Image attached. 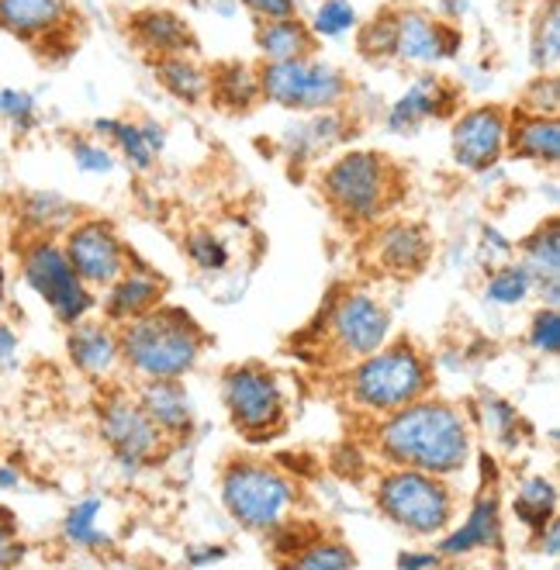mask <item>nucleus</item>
I'll use <instances>...</instances> for the list:
<instances>
[{
    "instance_id": "nucleus-1",
    "label": "nucleus",
    "mask_w": 560,
    "mask_h": 570,
    "mask_svg": "<svg viewBox=\"0 0 560 570\" xmlns=\"http://www.w3.org/2000/svg\"><path fill=\"white\" fill-rule=\"evenodd\" d=\"M374 446L387 466H415L425 474L453 478L471 460V425L450 401L422 394L381 415Z\"/></svg>"
},
{
    "instance_id": "nucleus-2",
    "label": "nucleus",
    "mask_w": 560,
    "mask_h": 570,
    "mask_svg": "<svg viewBox=\"0 0 560 570\" xmlns=\"http://www.w3.org/2000/svg\"><path fill=\"white\" fill-rule=\"evenodd\" d=\"M118 328V356L139 381L146 377H184L202 360L208 335L190 312L159 305Z\"/></svg>"
},
{
    "instance_id": "nucleus-3",
    "label": "nucleus",
    "mask_w": 560,
    "mask_h": 570,
    "mask_svg": "<svg viewBox=\"0 0 560 570\" xmlns=\"http://www.w3.org/2000/svg\"><path fill=\"white\" fill-rule=\"evenodd\" d=\"M343 394L364 415H387L409 401L430 394L433 366L422 356V350L409 340L384 343L374 353L346 363L343 371Z\"/></svg>"
},
{
    "instance_id": "nucleus-4",
    "label": "nucleus",
    "mask_w": 560,
    "mask_h": 570,
    "mask_svg": "<svg viewBox=\"0 0 560 570\" xmlns=\"http://www.w3.org/2000/svg\"><path fill=\"white\" fill-rule=\"evenodd\" d=\"M322 197L346 225H377L384 212L399 205L405 174L384 153L356 149L333 159L322 170Z\"/></svg>"
},
{
    "instance_id": "nucleus-5",
    "label": "nucleus",
    "mask_w": 560,
    "mask_h": 570,
    "mask_svg": "<svg viewBox=\"0 0 560 570\" xmlns=\"http://www.w3.org/2000/svg\"><path fill=\"white\" fill-rule=\"evenodd\" d=\"M377 512L409 535H443L456 515V494L440 474L415 466H387L374 484Z\"/></svg>"
},
{
    "instance_id": "nucleus-6",
    "label": "nucleus",
    "mask_w": 560,
    "mask_h": 570,
    "mask_svg": "<svg viewBox=\"0 0 560 570\" xmlns=\"http://www.w3.org/2000/svg\"><path fill=\"white\" fill-rule=\"evenodd\" d=\"M256 77H259V97L287 111H305V115L336 111L350 97V77L340 66L322 62L315 56L281 59V62L263 59L256 66Z\"/></svg>"
},
{
    "instance_id": "nucleus-7",
    "label": "nucleus",
    "mask_w": 560,
    "mask_h": 570,
    "mask_svg": "<svg viewBox=\"0 0 560 570\" xmlns=\"http://www.w3.org/2000/svg\"><path fill=\"white\" fill-rule=\"evenodd\" d=\"M298 498V488L277 466L259 460H228L222 466V505L243 529L271 532Z\"/></svg>"
},
{
    "instance_id": "nucleus-8",
    "label": "nucleus",
    "mask_w": 560,
    "mask_h": 570,
    "mask_svg": "<svg viewBox=\"0 0 560 570\" xmlns=\"http://www.w3.org/2000/svg\"><path fill=\"white\" fill-rule=\"evenodd\" d=\"M222 405L233 425L253 443L274 440L287 425L281 377L263 363H236L222 374Z\"/></svg>"
},
{
    "instance_id": "nucleus-9",
    "label": "nucleus",
    "mask_w": 560,
    "mask_h": 570,
    "mask_svg": "<svg viewBox=\"0 0 560 570\" xmlns=\"http://www.w3.org/2000/svg\"><path fill=\"white\" fill-rule=\"evenodd\" d=\"M18 259H21L24 284L46 301V305L52 308V315L66 328L94 312V305H97L94 287H87L77 277V271L70 266V259H66L59 239H52V236H21Z\"/></svg>"
},
{
    "instance_id": "nucleus-10",
    "label": "nucleus",
    "mask_w": 560,
    "mask_h": 570,
    "mask_svg": "<svg viewBox=\"0 0 560 570\" xmlns=\"http://www.w3.org/2000/svg\"><path fill=\"white\" fill-rule=\"evenodd\" d=\"M322 332L328 343V363H353L387 343L391 318L387 308L371 294H340L322 315Z\"/></svg>"
},
{
    "instance_id": "nucleus-11",
    "label": "nucleus",
    "mask_w": 560,
    "mask_h": 570,
    "mask_svg": "<svg viewBox=\"0 0 560 570\" xmlns=\"http://www.w3.org/2000/svg\"><path fill=\"white\" fill-rule=\"evenodd\" d=\"M97 429L111 453L125 463H149L167 446V435L156 429L136 394L111 387L97 401Z\"/></svg>"
},
{
    "instance_id": "nucleus-12",
    "label": "nucleus",
    "mask_w": 560,
    "mask_h": 570,
    "mask_svg": "<svg viewBox=\"0 0 560 570\" xmlns=\"http://www.w3.org/2000/svg\"><path fill=\"white\" fill-rule=\"evenodd\" d=\"M77 11L70 0H0V31L36 52L59 49V59L77 49Z\"/></svg>"
},
{
    "instance_id": "nucleus-13",
    "label": "nucleus",
    "mask_w": 560,
    "mask_h": 570,
    "mask_svg": "<svg viewBox=\"0 0 560 570\" xmlns=\"http://www.w3.org/2000/svg\"><path fill=\"white\" fill-rule=\"evenodd\" d=\"M62 253L87 287H108L115 284L131 263L121 236L105 218H77L62 232Z\"/></svg>"
},
{
    "instance_id": "nucleus-14",
    "label": "nucleus",
    "mask_w": 560,
    "mask_h": 570,
    "mask_svg": "<svg viewBox=\"0 0 560 570\" xmlns=\"http://www.w3.org/2000/svg\"><path fill=\"white\" fill-rule=\"evenodd\" d=\"M505 142H509V108L478 105L468 108L464 115L456 111L450 131V149L456 166H464L471 174H484L505 156Z\"/></svg>"
},
{
    "instance_id": "nucleus-15",
    "label": "nucleus",
    "mask_w": 560,
    "mask_h": 570,
    "mask_svg": "<svg viewBox=\"0 0 560 570\" xmlns=\"http://www.w3.org/2000/svg\"><path fill=\"white\" fill-rule=\"evenodd\" d=\"M464 36L460 28L433 18L419 8H399V36H394V59L412 66H436L460 52Z\"/></svg>"
},
{
    "instance_id": "nucleus-16",
    "label": "nucleus",
    "mask_w": 560,
    "mask_h": 570,
    "mask_svg": "<svg viewBox=\"0 0 560 570\" xmlns=\"http://www.w3.org/2000/svg\"><path fill=\"white\" fill-rule=\"evenodd\" d=\"M374 266L384 277L409 281L425 271V263L433 256V236L415 222H391L374 232L371 243Z\"/></svg>"
},
{
    "instance_id": "nucleus-17",
    "label": "nucleus",
    "mask_w": 560,
    "mask_h": 570,
    "mask_svg": "<svg viewBox=\"0 0 560 570\" xmlns=\"http://www.w3.org/2000/svg\"><path fill=\"white\" fill-rule=\"evenodd\" d=\"M502 501L495 484H484L474 498V505L464 519V525L446 532L436 543V553L443 560H456V557H471L481 550H502Z\"/></svg>"
},
{
    "instance_id": "nucleus-18",
    "label": "nucleus",
    "mask_w": 560,
    "mask_h": 570,
    "mask_svg": "<svg viewBox=\"0 0 560 570\" xmlns=\"http://www.w3.org/2000/svg\"><path fill=\"white\" fill-rule=\"evenodd\" d=\"M460 111V87L450 83L440 73H422L412 80V87L394 100V108L387 111V125L394 131L415 128L422 121H443Z\"/></svg>"
},
{
    "instance_id": "nucleus-19",
    "label": "nucleus",
    "mask_w": 560,
    "mask_h": 570,
    "mask_svg": "<svg viewBox=\"0 0 560 570\" xmlns=\"http://www.w3.org/2000/svg\"><path fill=\"white\" fill-rule=\"evenodd\" d=\"M66 356L77 366L83 377L108 381L115 374V366L121 363L118 356V328L105 322H73L70 335H66Z\"/></svg>"
},
{
    "instance_id": "nucleus-20",
    "label": "nucleus",
    "mask_w": 560,
    "mask_h": 570,
    "mask_svg": "<svg viewBox=\"0 0 560 570\" xmlns=\"http://www.w3.org/2000/svg\"><path fill=\"white\" fill-rule=\"evenodd\" d=\"M128 36L149 59L156 56H194L197 52V36L190 31V24L167 8H146L128 18Z\"/></svg>"
},
{
    "instance_id": "nucleus-21",
    "label": "nucleus",
    "mask_w": 560,
    "mask_h": 570,
    "mask_svg": "<svg viewBox=\"0 0 560 570\" xmlns=\"http://www.w3.org/2000/svg\"><path fill=\"white\" fill-rule=\"evenodd\" d=\"M136 397L167 440H187V432L194 425V412H190V397L180 377H146L139 381Z\"/></svg>"
},
{
    "instance_id": "nucleus-22",
    "label": "nucleus",
    "mask_w": 560,
    "mask_h": 570,
    "mask_svg": "<svg viewBox=\"0 0 560 570\" xmlns=\"http://www.w3.org/2000/svg\"><path fill=\"white\" fill-rule=\"evenodd\" d=\"M105 291L108 294H105L101 312L111 325H125L131 318H139L163 301V281L143 271V266H128V271Z\"/></svg>"
},
{
    "instance_id": "nucleus-23",
    "label": "nucleus",
    "mask_w": 560,
    "mask_h": 570,
    "mask_svg": "<svg viewBox=\"0 0 560 570\" xmlns=\"http://www.w3.org/2000/svg\"><path fill=\"white\" fill-rule=\"evenodd\" d=\"M505 153L515 159L557 163L560 156V125L553 115H530L509 108V142Z\"/></svg>"
},
{
    "instance_id": "nucleus-24",
    "label": "nucleus",
    "mask_w": 560,
    "mask_h": 570,
    "mask_svg": "<svg viewBox=\"0 0 560 570\" xmlns=\"http://www.w3.org/2000/svg\"><path fill=\"white\" fill-rule=\"evenodd\" d=\"M208 100L228 115H246L259 105V77L256 66L243 62V59H225L215 62L208 70Z\"/></svg>"
},
{
    "instance_id": "nucleus-25",
    "label": "nucleus",
    "mask_w": 560,
    "mask_h": 570,
    "mask_svg": "<svg viewBox=\"0 0 560 570\" xmlns=\"http://www.w3.org/2000/svg\"><path fill=\"white\" fill-rule=\"evenodd\" d=\"M519 266L530 281L547 294V305L557 308V291H560V232H557V215H550L530 239L522 243V259Z\"/></svg>"
},
{
    "instance_id": "nucleus-26",
    "label": "nucleus",
    "mask_w": 560,
    "mask_h": 570,
    "mask_svg": "<svg viewBox=\"0 0 560 570\" xmlns=\"http://www.w3.org/2000/svg\"><path fill=\"white\" fill-rule=\"evenodd\" d=\"M18 225L21 236H52L59 239L66 228H70L80 218V208L70 205L66 197L52 194V190H28L18 200Z\"/></svg>"
},
{
    "instance_id": "nucleus-27",
    "label": "nucleus",
    "mask_w": 560,
    "mask_h": 570,
    "mask_svg": "<svg viewBox=\"0 0 560 570\" xmlns=\"http://www.w3.org/2000/svg\"><path fill=\"white\" fill-rule=\"evenodd\" d=\"M256 49L267 62L281 59H305L318 52V36L305 18L284 21H256Z\"/></svg>"
},
{
    "instance_id": "nucleus-28",
    "label": "nucleus",
    "mask_w": 560,
    "mask_h": 570,
    "mask_svg": "<svg viewBox=\"0 0 560 570\" xmlns=\"http://www.w3.org/2000/svg\"><path fill=\"white\" fill-rule=\"evenodd\" d=\"M149 62H153V77L170 97L184 100V105H202V100H208V70L197 66L194 56H187V52L156 56Z\"/></svg>"
},
{
    "instance_id": "nucleus-29",
    "label": "nucleus",
    "mask_w": 560,
    "mask_h": 570,
    "mask_svg": "<svg viewBox=\"0 0 560 570\" xmlns=\"http://www.w3.org/2000/svg\"><path fill=\"white\" fill-rule=\"evenodd\" d=\"M284 567H308V570H336V567H356V553L343 540H325V535H305L291 543V553L281 560Z\"/></svg>"
},
{
    "instance_id": "nucleus-30",
    "label": "nucleus",
    "mask_w": 560,
    "mask_h": 570,
    "mask_svg": "<svg viewBox=\"0 0 560 570\" xmlns=\"http://www.w3.org/2000/svg\"><path fill=\"white\" fill-rule=\"evenodd\" d=\"M394 36H399V8H381L374 18L356 21V52L367 62H391Z\"/></svg>"
},
{
    "instance_id": "nucleus-31",
    "label": "nucleus",
    "mask_w": 560,
    "mask_h": 570,
    "mask_svg": "<svg viewBox=\"0 0 560 570\" xmlns=\"http://www.w3.org/2000/svg\"><path fill=\"white\" fill-rule=\"evenodd\" d=\"M512 512L515 519L540 532L550 519H557V491H553V481L547 478H530L519 491H515V501H512Z\"/></svg>"
},
{
    "instance_id": "nucleus-32",
    "label": "nucleus",
    "mask_w": 560,
    "mask_h": 570,
    "mask_svg": "<svg viewBox=\"0 0 560 570\" xmlns=\"http://www.w3.org/2000/svg\"><path fill=\"white\" fill-rule=\"evenodd\" d=\"M557 59H560V4L547 0L533 21L530 62L537 66V73H557Z\"/></svg>"
},
{
    "instance_id": "nucleus-33",
    "label": "nucleus",
    "mask_w": 560,
    "mask_h": 570,
    "mask_svg": "<svg viewBox=\"0 0 560 570\" xmlns=\"http://www.w3.org/2000/svg\"><path fill=\"white\" fill-rule=\"evenodd\" d=\"M97 515H101V501L97 498H87L80 505H73L62 519V540L70 547H80V550H101L108 547L111 540L97 529Z\"/></svg>"
},
{
    "instance_id": "nucleus-34",
    "label": "nucleus",
    "mask_w": 560,
    "mask_h": 570,
    "mask_svg": "<svg viewBox=\"0 0 560 570\" xmlns=\"http://www.w3.org/2000/svg\"><path fill=\"white\" fill-rule=\"evenodd\" d=\"M94 131H97V136H108L128 156L131 166H139V170H149V166H153L156 153H153V146L143 136V125L118 121V118H101V121H94Z\"/></svg>"
},
{
    "instance_id": "nucleus-35",
    "label": "nucleus",
    "mask_w": 560,
    "mask_h": 570,
    "mask_svg": "<svg viewBox=\"0 0 560 570\" xmlns=\"http://www.w3.org/2000/svg\"><path fill=\"white\" fill-rule=\"evenodd\" d=\"M0 118H4L18 136L39 125V100L36 94L18 90V87H0Z\"/></svg>"
},
{
    "instance_id": "nucleus-36",
    "label": "nucleus",
    "mask_w": 560,
    "mask_h": 570,
    "mask_svg": "<svg viewBox=\"0 0 560 570\" xmlns=\"http://www.w3.org/2000/svg\"><path fill=\"white\" fill-rule=\"evenodd\" d=\"M356 21L360 18H356V8L350 4V0H322L315 18L308 24H312V31L318 39H340V36H346V31L356 28Z\"/></svg>"
},
{
    "instance_id": "nucleus-37",
    "label": "nucleus",
    "mask_w": 560,
    "mask_h": 570,
    "mask_svg": "<svg viewBox=\"0 0 560 570\" xmlns=\"http://www.w3.org/2000/svg\"><path fill=\"white\" fill-rule=\"evenodd\" d=\"M533 281L530 274L522 271V266H502V271L488 281V301H495V305H519V301H525V294H530Z\"/></svg>"
},
{
    "instance_id": "nucleus-38",
    "label": "nucleus",
    "mask_w": 560,
    "mask_h": 570,
    "mask_svg": "<svg viewBox=\"0 0 560 570\" xmlns=\"http://www.w3.org/2000/svg\"><path fill=\"white\" fill-rule=\"evenodd\" d=\"M557 100H560L557 73H537V80L522 90L519 111H530V115H553V118H557Z\"/></svg>"
},
{
    "instance_id": "nucleus-39",
    "label": "nucleus",
    "mask_w": 560,
    "mask_h": 570,
    "mask_svg": "<svg viewBox=\"0 0 560 570\" xmlns=\"http://www.w3.org/2000/svg\"><path fill=\"white\" fill-rule=\"evenodd\" d=\"M187 256L202 266V271H222V266L228 263V249L218 236H212V232H194V236L187 239Z\"/></svg>"
},
{
    "instance_id": "nucleus-40",
    "label": "nucleus",
    "mask_w": 560,
    "mask_h": 570,
    "mask_svg": "<svg viewBox=\"0 0 560 570\" xmlns=\"http://www.w3.org/2000/svg\"><path fill=\"white\" fill-rule=\"evenodd\" d=\"M530 343L537 353H547V356H557L560 350V318H557V308H540L533 315V325H530Z\"/></svg>"
},
{
    "instance_id": "nucleus-41",
    "label": "nucleus",
    "mask_w": 560,
    "mask_h": 570,
    "mask_svg": "<svg viewBox=\"0 0 560 570\" xmlns=\"http://www.w3.org/2000/svg\"><path fill=\"white\" fill-rule=\"evenodd\" d=\"M24 553H28V547H24V540L18 535V519H14V512L0 505V567H14V563H21Z\"/></svg>"
},
{
    "instance_id": "nucleus-42",
    "label": "nucleus",
    "mask_w": 560,
    "mask_h": 570,
    "mask_svg": "<svg viewBox=\"0 0 560 570\" xmlns=\"http://www.w3.org/2000/svg\"><path fill=\"white\" fill-rule=\"evenodd\" d=\"M73 159H77L80 170H87V174H108L111 166H115L111 153L105 146L90 142V139H77L73 142Z\"/></svg>"
},
{
    "instance_id": "nucleus-43",
    "label": "nucleus",
    "mask_w": 560,
    "mask_h": 570,
    "mask_svg": "<svg viewBox=\"0 0 560 570\" xmlns=\"http://www.w3.org/2000/svg\"><path fill=\"white\" fill-rule=\"evenodd\" d=\"M243 8H246L256 21L298 18V0H243Z\"/></svg>"
},
{
    "instance_id": "nucleus-44",
    "label": "nucleus",
    "mask_w": 560,
    "mask_h": 570,
    "mask_svg": "<svg viewBox=\"0 0 560 570\" xmlns=\"http://www.w3.org/2000/svg\"><path fill=\"white\" fill-rule=\"evenodd\" d=\"M18 360V335L11 325H0V366H11Z\"/></svg>"
},
{
    "instance_id": "nucleus-45",
    "label": "nucleus",
    "mask_w": 560,
    "mask_h": 570,
    "mask_svg": "<svg viewBox=\"0 0 560 570\" xmlns=\"http://www.w3.org/2000/svg\"><path fill=\"white\" fill-rule=\"evenodd\" d=\"M443 557L440 553H402L399 567H440Z\"/></svg>"
},
{
    "instance_id": "nucleus-46",
    "label": "nucleus",
    "mask_w": 560,
    "mask_h": 570,
    "mask_svg": "<svg viewBox=\"0 0 560 570\" xmlns=\"http://www.w3.org/2000/svg\"><path fill=\"white\" fill-rule=\"evenodd\" d=\"M21 488V471L14 463H0V491H18Z\"/></svg>"
},
{
    "instance_id": "nucleus-47",
    "label": "nucleus",
    "mask_w": 560,
    "mask_h": 570,
    "mask_svg": "<svg viewBox=\"0 0 560 570\" xmlns=\"http://www.w3.org/2000/svg\"><path fill=\"white\" fill-rule=\"evenodd\" d=\"M212 560H225V550H205V553H190V563H212Z\"/></svg>"
}]
</instances>
